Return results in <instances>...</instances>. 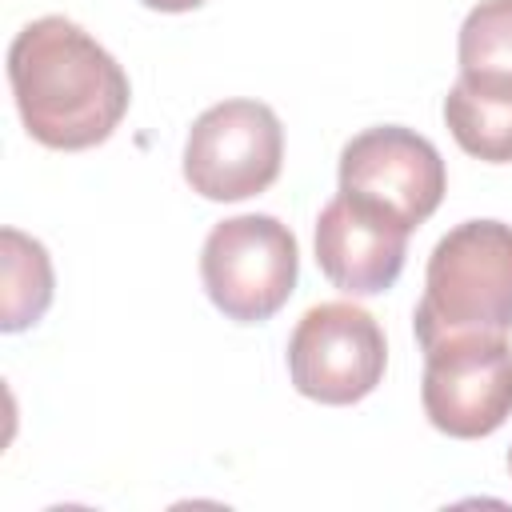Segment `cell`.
Listing matches in <instances>:
<instances>
[{
	"instance_id": "cell-1",
	"label": "cell",
	"mask_w": 512,
	"mask_h": 512,
	"mask_svg": "<svg viewBox=\"0 0 512 512\" xmlns=\"http://www.w3.org/2000/svg\"><path fill=\"white\" fill-rule=\"evenodd\" d=\"M8 84L28 136L56 152L104 144L132 100L116 56L68 16H40L16 32Z\"/></svg>"
},
{
	"instance_id": "cell-2",
	"label": "cell",
	"mask_w": 512,
	"mask_h": 512,
	"mask_svg": "<svg viewBox=\"0 0 512 512\" xmlns=\"http://www.w3.org/2000/svg\"><path fill=\"white\" fill-rule=\"evenodd\" d=\"M412 328L420 348L512 332V224L464 220L436 240Z\"/></svg>"
},
{
	"instance_id": "cell-3",
	"label": "cell",
	"mask_w": 512,
	"mask_h": 512,
	"mask_svg": "<svg viewBox=\"0 0 512 512\" xmlns=\"http://www.w3.org/2000/svg\"><path fill=\"white\" fill-rule=\"evenodd\" d=\"M300 248L288 224L268 212L220 220L200 248V280L216 312L236 324L272 320L296 292Z\"/></svg>"
},
{
	"instance_id": "cell-4",
	"label": "cell",
	"mask_w": 512,
	"mask_h": 512,
	"mask_svg": "<svg viewBox=\"0 0 512 512\" xmlns=\"http://www.w3.org/2000/svg\"><path fill=\"white\" fill-rule=\"evenodd\" d=\"M284 164V124L260 100H220L204 108L184 140V180L204 200H248L276 184Z\"/></svg>"
},
{
	"instance_id": "cell-5",
	"label": "cell",
	"mask_w": 512,
	"mask_h": 512,
	"mask_svg": "<svg viewBox=\"0 0 512 512\" xmlns=\"http://www.w3.org/2000/svg\"><path fill=\"white\" fill-rule=\"evenodd\" d=\"M388 344L372 312L352 300L312 304L288 336L292 388L316 404H356L384 380Z\"/></svg>"
},
{
	"instance_id": "cell-6",
	"label": "cell",
	"mask_w": 512,
	"mask_h": 512,
	"mask_svg": "<svg viewBox=\"0 0 512 512\" xmlns=\"http://www.w3.org/2000/svg\"><path fill=\"white\" fill-rule=\"evenodd\" d=\"M420 404L428 424L452 440L492 436L512 416L508 336H452L424 348Z\"/></svg>"
},
{
	"instance_id": "cell-7",
	"label": "cell",
	"mask_w": 512,
	"mask_h": 512,
	"mask_svg": "<svg viewBox=\"0 0 512 512\" xmlns=\"http://www.w3.org/2000/svg\"><path fill=\"white\" fill-rule=\"evenodd\" d=\"M448 172L436 144L404 124H376L340 148V192L376 204L408 232L444 200Z\"/></svg>"
},
{
	"instance_id": "cell-8",
	"label": "cell",
	"mask_w": 512,
	"mask_h": 512,
	"mask_svg": "<svg viewBox=\"0 0 512 512\" xmlns=\"http://www.w3.org/2000/svg\"><path fill=\"white\" fill-rule=\"evenodd\" d=\"M408 256V228L356 196H332L316 216V264L348 296L388 292Z\"/></svg>"
},
{
	"instance_id": "cell-9",
	"label": "cell",
	"mask_w": 512,
	"mask_h": 512,
	"mask_svg": "<svg viewBox=\"0 0 512 512\" xmlns=\"http://www.w3.org/2000/svg\"><path fill=\"white\" fill-rule=\"evenodd\" d=\"M444 124L468 156L512 164V88L468 84L456 76L444 96Z\"/></svg>"
},
{
	"instance_id": "cell-10",
	"label": "cell",
	"mask_w": 512,
	"mask_h": 512,
	"mask_svg": "<svg viewBox=\"0 0 512 512\" xmlns=\"http://www.w3.org/2000/svg\"><path fill=\"white\" fill-rule=\"evenodd\" d=\"M0 268H4V292H0V328L4 332H24L32 328L48 304H52V260L48 248L20 228L0 232Z\"/></svg>"
},
{
	"instance_id": "cell-11",
	"label": "cell",
	"mask_w": 512,
	"mask_h": 512,
	"mask_svg": "<svg viewBox=\"0 0 512 512\" xmlns=\"http://www.w3.org/2000/svg\"><path fill=\"white\" fill-rule=\"evenodd\" d=\"M460 80L512 88V0H480L456 40Z\"/></svg>"
},
{
	"instance_id": "cell-12",
	"label": "cell",
	"mask_w": 512,
	"mask_h": 512,
	"mask_svg": "<svg viewBox=\"0 0 512 512\" xmlns=\"http://www.w3.org/2000/svg\"><path fill=\"white\" fill-rule=\"evenodd\" d=\"M144 8H152V12H192V8H200L204 0H140Z\"/></svg>"
},
{
	"instance_id": "cell-13",
	"label": "cell",
	"mask_w": 512,
	"mask_h": 512,
	"mask_svg": "<svg viewBox=\"0 0 512 512\" xmlns=\"http://www.w3.org/2000/svg\"><path fill=\"white\" fill-rule=\"evenodd\" d=\"M508 472H512V448H508Z\"/></svg>"
}]
</instances>
